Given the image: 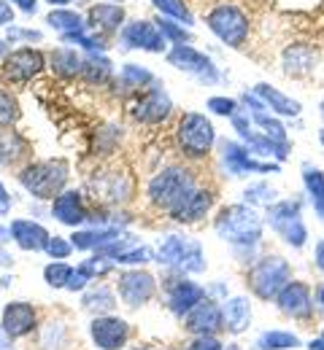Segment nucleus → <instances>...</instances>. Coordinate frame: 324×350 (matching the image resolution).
<instances>
[{"mask_svg": "<svg viewBox=\"0 0 324 350\" xmlns=\"http://www.w3.org/2000/svg\"><path fill=\"white\" fill-rule=\"evenodd\" d=\"M11 19H14V8H11V3L0 0V25H11Z\"/></svg>", "mask_w": 324, "mask_h": 350, "instance_id": "8fccbe9b", "label": "nucleus"}, {"mask_svg": "<svg viewBox=\"0 0 324 350\" xmlns=\"http://www.w3.org/2000/svg\"><path fill=\"white\" fill-rule=\"evenodd\" d=\"M211 205H214V191L197 186L184 202H179V205L171 211V219L176 221V224H195V221L208 216Z\"/></svg>", "mask_w": 324, "mask_h": 350, "instance_id": "412c9836", "label": "nucleus"}, {"mask_svg": "<svg viewBox=\"0 0 324 350\" xmlns=\"http://www.w3.org/2000/svg\"><path fill=\"white\" fill-rule=\"evenodd\" d=\"M0 51H3V44H0Z\"/></svg>", "mask_w": 324, "mask_h": 350, "instance_id": "0e129e2a", "label": "nucleus"}, {"mask_svg": "<svg viewBox=\"0 0 324 350\" xmlns=\"http://www.w3.org/2000/svg\"><path fill=\"white\" fill-rule=\"evenodd\" d=\"M251 92H254V94L268 105V111H271V113H276V116H284V119H297V116L303 113V105H300L297 100H292L289 94H284L281 89H276L273 84H268V81H260Z\"/></svg>", "mask_w": 324, "mask_h": 350, "instance_id": "b1692460", "label": "nucleus"}, {"mask_svg": "<svg viewBox=\"0 0 324 350\" xmlns=\"http://www.w3.org/2000/svg\"><path fill=\"white\" fill-rule=\"evenodd\" d=\"M171 111H173V103L160 84H151L136 103V119L143 124H160L162 119L171 116Z\"/></svg>", "mask_w": 324, "mask_h": 350, "instance_id": "f3484780", "label": "nucleus"}, {"mask_svg": "<svg viewBox=\"0 0 324 350\" xmlns=\"http://www.w3.org/2000/svg\"><path fill=\"white\" fill-rule=\"evenodd\" d=\"M22 151H25V143L19 140V135L14 132L0 135V165H11Z\"/></svg>", "mask_w": 324, "mask_h": 350, "instance_id": "c9c22d12", "label": "nucleus"}, {"mask_svg": "<svg viewBox=\"0 0 324 350\" xmlns=\"http://www.w3.org/2000/svg\"><path fill=\"white\" fill-rule=\"evenodd\" d=\"M303 186L314 205V213L324 221V170L314 165H303Z\"/></svg>", "mask_w": 324, "mask_h": 350, "instance_id": "cd10ccee", "label": "nucleus"}, {"mask_svg": "<svg viewBox=\"0 0 324 350\" xmlns=\"http://www.w3.org/2000/svg\"><path fill=\"white\" fill-rule=\"evenodd\" d=\"M165 16H173V19H179V22H184L189 25L192 22V14H189V8H186L182 0H151Z\"/></svg>", "mask_w": 324, "mask_h": 350, "instance_id": "a19ab883", "label": "nucleus"}, {"mask_svg": "<svg viewBox=\"0 0 324 350\" xmlns=\"http://www.w3.org/2000/svg\"><path fill=\"white\" fill-rule=\"evenodd\" d=\"M146 262H151V251L146 245L133 248V251H125L122 256H116V264H146Z\"/></svg>", "mask_w": 324, "mask_h": 350, "instance_id": "c03bdc74", "label": "nucleus"}, {"mask_svg": "<svg viewBox=\"0 0 324 350\" xmlns=\"http://www.w3.org/2000/svg\"><path fill=\"white\" fill-rule=\"evenodd\" d=\"M47 254L54 259V262H62V259H68V256L73 254V243L65 240V237H49Z\"/></svg>", "mask_w": 324, "mask_h": 350, "instance_id": "37998d69", "label": "nucleus"}, {"mask_svg": "<svg viewBox=\"0 0 324 350\" xmlns=\"http://www.w3.org/2000/svg\"><path fill=\"white\" fill-rule=\"evenodd\" d=\"M116 294L127 307H143L154 299L157 280L146 269H125L116 278Z\"/></svg>", "mask_w": 324, "mask_h": 350, "instance_id": "9b49d317", "label": "nucleus"}, {"mask_svg": "<svg viewBox=\"0 0 324 350\" xmlns=\"http://www.w3.org/2000/svg\"><path fill=\"white\" fill-rule=\"evenodd\" d=\"M197 189V180H195V173L186 170L184 165H171V167H162L160 173L149 180V200L162 208V211H173L179 202H184L186 197Z\"/></svg>", "mask_w": 324, "mask_h": 350, "instance_id": "f03ea898", "label": "nucleus"}, {"mask_svg": "<svg viewBox=\"0 0 324 350\" xmlns=\"http://www.w3.org/2000/svg\"><path fill=\"white\" fill-rule=\"evenodd\" d=\"M205 108H208L211 113H216V116H227V119H232V116L240 111V108H238V100H232V97H225V94L208 97Z\"/></svg>", "mask_w": 324, "mask_h": 350, "instance_id": "79ce46f5", "label": "nucleus"}, {"mask_svg": "<svg viewBox=\"0 0 324 350\" xmlns=\"http://www.w3.org/2000/svg\"><path fill=\"white\" fill-rule=\"evenodd\" d=\"M11 3H16V5H19V11H25V14H36V8H38V3H36V0H11Z\"/></svg>", "mask_w": 324, "mask_h": 350, "instance_id": "864d4df0", "label": "nucleus"}, {"mask_svg": "<svg viewBox=\"0 0 324 350\" xmlns=\"http://www.w3.org/2000/svg\"><path fill=\"white\" fill-rule=\"evenodd\" d=\"M133 350H149V348H133Z\"/></svg>", "mask_w": 324, "mask_h": 350, "instance_id": "680f3d73", "label": "nucleus"}, {"mask_svg": "<svg viewBox=\"0 0 324 350\" xmlns=\"http://www.w3.org/2000/svg\"><path fill=\"white\" fill-rule=\"evenodd\" d=\"M122 44L127 49H143V51H151V54H162L165 51V36L160 33V27L154 22H130L125 30H122Z\"/></svg>", "mask_w": 324, "mask_h": 350, "instance_id": "6ab92c4d", "label": "nucleus"}, {"mask_svg": "<svg viewBox=\"0 0 324 350\" xmlns=\"http://www.w3.org/2000/svg\"><path fill=\"white\" fill-rule=\"evenodd\" d=\"M11 211V197H8V191H5V186L0 183V216H5Z\"/></svg>", "mask_w": 324, "mask_h": 350, "instance_id": "603ef678", "label": "nucleus"}, {"mask_svg": "<svg viewBox=\"0 0 324 350\" xmlns=\"http://www.w3.org/2000/svg\"><path fill=\"white\" fill-rule=\"evenodd\" d=\"M219 151H222V165H225V170L232 178H243V175H251V173L268 175L281 170L278 162H260L246 146H240L235 140H222L219 143Z\"/></svg>", "mask_w": 324, "mask_h": 350, "instance_id": "9d476101", "label": "nucleus"}, {"mask_svg": "<svg viewBox=\"0 0 324 350\" xmlns=\"http://www.w3.org/2000/svg\"><path fill=\"white\" fill-rule=\"evenodd\" d=\"M0 350H11V337L3 332V326H0Z\"/></svg>", "mask_w": 324, "mask_h": 350, "instance_id": "5fc2aeb1", "label": "nucleus"}, {"mask_svg": "<svg viewBox=\"0 0 324 350\" xmlns=\"http://www.w3.org/2000/svg\"><path fill=\"white\" fill-rule=\"evenodd\" d=\"M243 200H246V205H251V208H257V205H273L276 202V189L271 186V183H265V180H257V183H251L246 191H243Z\"/></svg>", "mask_w": 324, "mask_h": 350, "instance_id": "f704fd0d", "label": "nucleus"}, {"mask_svg": "<svg viewBox=\"0 0 324 350\" xmlns=\"http://www.w3.org/2000/svg\"><path fill=\"white\" fill-rule=\"evenodd\" d=\"M300 348V337L286 332V329H271V332H262L254 342L251 350H297Z\"/></svg>", "mask_w": 324, "mask_h": 350, "instance_id": "c756f323", "label": "nucleus"}, {"mask_svg": "<svg viewBox=\"0 0 324 350\" xmlns=\"http://www.w3.org/2000/svg\"><path fill=\"white\" fill-rule=\"evenodd\" d=\"M47 22L60 33V36H71V33H82L87 25L84 19L76 14V11H68V8H54L47 16Z\"/></svg>", "mask_w": 324, "mask_h": 350, "instance_id": "2f4dec72", "label": "nucleus"}, {"mask_svg": "<svg viewBox=\"0 0 324 350\" xmlns=\"http://www.w3.org/2000/svg\"><path fill=\"white\" fill-rule=\"evenodd\" d=\"M119 79H122V84H127V87L133 89H143L149 87V84H154V76L146 68H140V65H125Z\"/></svg>", "mask_w": 324, "mask_h": 350, "instance_id": "e433bc0d", "label": "nucleus"}, {"mask_svg": "<svg viewBox=\"0 0 324 350\" xmlns=\"http://www.w3.org/2000/svg\"><path fill=\"white\" fill-rule=\"evenodd\" d=\"M76 3H87V0H76Z\"/></svg>", "mask_w": 324, "mask_h": 350, "instance_id": "e2e57ef3", "label": "nucleus"}, {"mask_svg": "<svg viewBox=\"0 0 324 350\" xmlns=\"http://www.w3.org/2000/svg\"><path fill=\"white\" fill-rule=\"evenodd\" d=\"M319 143L324 146V130H319Z\"/></svg>", "mask_w": 324, "mask_h": 350, "instance_id": "052dcab7", "label": "nucleus"}, {"mask_svg": "<svg viewBox=\"0 0 324 350\" xmlns=\"http://www.w3.org/2000/svg\"><path fill=\"white\" fill-rule=\"evenodd\" d=\"M62 41H65V44L84 46L87 51H103V49H105V46L100 44V41H95V38H90V36H84V30H82V33H71V36H62Z\"/></svg>", "mask_w": 324, "mask_h": 350, "instance_id": "a18cd8bd", "label": "nucleus"}, {"mask_svg": "<svg viewBox=\"0 0 324 350\" xmlns=\"http://www.w3.org/2000/svg\"><path fill=\"white\" fill-rule=\"evenodd\" d=\"M87 283H92V278H90V275H87V272H84V269H79V267H76V269H73V275H71V280H68V286H65V288H68V291H73V294H76V291H84V288H87Z\"/></svg>", "mask_w": 324, "mask_h": 350, "instance_id": "49530a36", "label": "nucleus"}, {"mask_svg": "<svg viewBox=\"0 0 324 350\" xmlns=\"http://www.w3.org/2000/svg\"><path fill=\"white\" fill-rule=\"evenodd\" d=\"M51 216L65 226H73V229L82 226L87 221V208L82 202V194L73 189H65L62 194H57L51 202Z\"/></svg>", "mask_w": 324, "mask_h": 350, "instance_id": "4be33fe9", "label": "nucleus"}, {"mask_svg": "<svg viewBox=\"0 0 324 350\" xmlns=\"http://www.w3.org/2000/svg\"><path fill=\"white\" fill-rule=\"evenodd\" d=\"M19 183L38 200H54L57 194L65 191L68 183V162L65 159H47L27 165L19 173Z\"/></svg>", "mask_w": 324, "mask_h": 350, "instance_id": "39448f33", "label": "nucleus"}, {"mask_svg": "<svg viewBox=\"0 0 324 350\" xmlns=\"http://www.w3.org/2000/svg\"><path fill=\"white\" fill-rule=\"evenodd\" d=\"M314 264H316L319 272H324V237L316 243V248H314Z\"/></svg>", "mask_w": 324, "mask_h": 350, "instance_id": "3c124183", "label": "nucleus"}, {"mask_svg": "<svg viewBox=\"0 0 324 350\" xmlns=\"http://www.w3.org/2000/svg\"><path fill=\"white\" fill-rule=\"evenodd\" d=\"M71 275H73V267L62 262H51L44 269V280H47L51 288H65L68 280H71Z\"/></svg>", "mask_w": 324, "mask_h": 350, "instance_id": "4c0bfd02", "label": "nucleus"}, {"mask_svg": "<svg viewBox=\"0 0 324 350\" xmlns=\"http://www.w3.org/2000/svg\"><path fill=\"white\" fill-rule=\"evenodd\" d=\"M3 332L11 340H22L36 329V307L30 302H8L3 310V321H0Z\"/></svg>", "mask_w": 324, "mask_h": 350, "instance_id": "aec40b11", "label": "nucleus"}, {"mask_svg": "<svg viewBox=\"0 0 324 350\" xmlns=\"http://www.w3.org/2000/svg\"><path fill=\"white\" fill-rule=\"evenodd\" d=\"M265 221L289 248H295V251L306 248L308 226L303 221V202L300 200H276L273 205H268Z\"/></svg>", "mask_w": 324, "mask_h": 350, "instance_id": "20e7f679", "label": "nucleus"}, {"mask_svg": "<svg viewBox=\"0 0 324 350\" xmlns=\"http://www.w3.org/2000/svg\"><path fill=\"white\" fill-rule=\"evenodd\" d=\"M82 68H84V59L76 54V49L62 46V49H54V51H51V70H54V73L71 79V76L82 73Z\"/></svg>", "mask_w": 324, "mask_h": 350, "instance_id": "7c9ffc66", "label": "nucleus"}, {"mask_svg": "<svg viewBox=\"0 0 324 350\" xmlns=\"http://www.w3.org/2000/svg\"><path fill=\"white\" fill-rule=\"evenodd\" d=\"M222 315H225V332L238 337L251 326V302L246 297H230L222 302Z\"/></svg>", "mask_w": 324, "mask_h": 350, "instance_id": "393cba45", "label": "nucleus"}, {"mask_svg": "<svg viewBox=\"0 0 324 350\" xmlns=\"http://www.w3.org/2000/svg\"><path fill=\"white\" fill-rule=\"evenodd\" d=\"M319 113H322V119H324V100L319 103Z\"/></svg>", "mask_w": 324, "mask_h": 350, "instance_id": "bf43d9fd", "label": "nucleus"}, {"mask_svg": "<svg viewBox=\"0 0 324 350\" xmlns=\"http://www.w3.org/2000/svg\"><path fill=\"white\" fill-rule=\"evenodd\" d=\"M90 27H100V30H105V33H111V30H119V25L125 22V8L122 5H116V3H97L90 8Z\"/></svg>", "mask_w": 324, "mask_h": 350, "instance_id": "bb28decb", "label": "nucleus"}, {"mask_svg": "<svg viewBox=\"0 0 324 350\" xmlns=\"http://www.w3.org/2000/svg\"><path fill=\"white\" fill-rule=\"evenodd\" d=\"M19 119V103L11 92L0 89V127H11Z\"/></svg>", "mask_w": 324, "mask_h": 350, "instance_id": "58836bf2", "label": "nucleus"}, {"mask_svg": "<svg viewBox=\"0 0 324 350\" xmlns=\"http://www.w3.org/2000/svg\"><path fill=\"white\" fill-rule=\"evenodd\" d=\"M82 307L95 312V318H97V315H111L114 307H116V294H114L108 286L100 283V286H95V288H90V291L84 294Z\"/></svg>", "mask_w": 324, "mask_h": 350, "instance_id": "c85d7f7f", "label": "nucleus"}, {"mask_svg": "<svg viewBox=\"0 0 324 350\" xmlns=\"http://www.w3.org/2000/svg\"><path fill=\"white\" fill-rule=\"evenodd\" d=\"M168 62L179 70H184L189 76H195L197 81L203 84H219L222 81V73L219 68L214 65L211 57H205L203 51H197L195 46L189 44H176L171 51H168Z\"/></svg>", "mask_w": 324, "mask_h": 350, "instance_id": "1a4fd4ad", "label": "nucleus"}, {"mask_svg": "<svg viewBox=\"0 0 324 350\" xmlns=\"http://www.w3.org/2000/svg\"><path fill=\"white\" fill-rule=\"evenodd\" d=\"M292 280V267L284 256H262L249 267L246 272V286L249 291L262 299V302H276V297L281 294V288Z\"/></svg>", "mask_w": 324, "mask_h": 350, "instance_id": "7ed1b4c3", "label": "nucleus"}, {"mask_svg": "<svg viewBox=\"0 0 324 350\" xmlns=\"http://www.w3.org/2000/svg\"><path fill=\"white\" fill-rule=\"evenodd\" d=\"M157 27L165 36V41H173V44H189L192 41V33L186 30L184 25H176L173 19H160Z\"/></svg>", "mask_w": 324, "mask_h": 350, "instance_id": "ea45409f", "label": "nucleus"}, {"mask_svg": "<svg viewBox=\"0 0 324 350\" xmlns=\"http://www.w3.org/2000/svg\"><path fill=\"white\" fill-rule=\"evenodd\" d=\"M44 36L38 30H19V27H8V41H41Z\"/></svg>", "mask_w": 324, "mask_h": 350, "instance_id": "09e8293b", "label": "nucleus"}, {"mask_svg": "<svg viewBox=\"0 0 324 350\" xmlns=\"http://www.w3.org/2000/svg\"><path fill=\"white\" fill-rule=\"evenodd\" d=\"M8 234L14 237V243L22 251H47V243L49 237H51L38 221H27V219L11 221L8 224Z\"/></svg>", "mask_w": 324, "mask_h": 350, "instance_id": "5701e85b", "label": "nucleus"}, {"mask_svg": "<svg viewBox=\"0 0 324 350\" xmlns=\"http://www.w3.org/2000/svg\"><path fill=\"white\" fill-rule=\"evenodd\" d=\"M262 229H265V221L260 219L257 211H254L251 205H246V202L222 208L219 216L214 219V232H216L225 243L235 245L238 251H246V248L260 245Z\"/></svg>", "mask_w": 324, "mask_h": 350, "instance_id": "f257e3e1", "label": "nucleus"}, {"mask_svg": "<svg viewBox=\"0 0 324 350\" xmlns=\"http://www.w3.org/2000/svg\"><path fill=\"white\" fill-rule=\"evenodd\" d=\"M157 262L182 272V275H197L205 269V254L197 240H189L182 234H171L160 243Z\"/></svg>", "mask_w": 324, "mask_h": 350, "instance_id": "423d86ee", "label": "nucleus"}, {"mask_svg": "<svg viewBox=\"0 0 324 350\" xmlns=\"http://www.w3.org/2000/svg\"><path fill=\"white\" fill-rule=\"evenodd\" d=\"M316 305L324 310V280L319 283V288H316Z\"/></svg>", "mask_w": 324, "mask_h": 350, "instance_id": "4d7b16f0", "label": "nucleus"}, {"mask_svg": "<svg viewBox=\"0 0 324 350\" xmlns=\"http://www.w3.org/2000/svg\"><path fill=\"white\" fill-rule=\"evenodd\" d=\"M90 337L97 350H122L130 340V326L116 315H97L90 323Z\"/></svg>", "mask_w": 324, "mask_h": 350, "instance_id": "4468645a", "label": "nucleus"}, {"mask_svg": "<svg viewBox=\"0 0 324 350\" xmlns=\"http://www.w3.org/2000/svg\"><path fill=\"white\" fill-rule=\"evenodd\" d=\"M184 329L195 337H216L219 332H225L222 305H216L211 297H205L200 305H195L184 315Z\"/></svg>", "mask_w": 324, "mask_h": 350, "instance_id": "f8f14e48", "label": "nucleus"}, {"mask_svg": "<svg viewBox=\"0 0 324 350\" xmlns=\"http://www.w3.org/2000/svg\"><path fill=\"white\" fill-rule=\"evenodd\" d=\"M47 68V59L38 49H16L5 57L3 62V76L14 84H25L30 79H36L41 70Z\"/></svg>", "mask_w": 324, "mask_h": 350, "instance_id": "2eb2a0df", "label": "nucleus"}, {"mask_svg": "<svg viewBox=\"0 0 324 350\" xmlns=\"http://www.w3.org/2000/svg\"><path fill=\"white\" fill-rule=\"evenodd\" d=\"M49 3H51V5H57V8H62V5H68L71 0H49Z\"/></svg>", "mask_w": 324, "mask_h": 350, "instance_id": "13d9d810", "label": "nucleus"}, {"mask_svg": "<svg viewBox=\"0 0 324 350\" xmlns=\"http://www.w3.org/2000/svg\"><path fill=\"white\" fill-rule=\"evenodd\" d=\"M82 76L90 81V84H103L108 76H111V62L103 57V54H90L84 59V68H82Z\"/></svg>", "mask_w": 324, "mask_h": 350, "instance_id": "72a5a7b5", "label": "nucleus"}, {"mask_svg": "<svg viewBox=\"0 0 324 350\" xmlns=\"http://www.w3.org/2000/svg\"><path fill=\"white\" fill-rule=\"evenodd\" d=\"M319 51L308 44H289L281 54V68L289 79H306L316 70Z\"/></svg>", "mask_w": 324, "mask_h": 350, "instance_id": "a211bd4d", "label": "nucleus"}, {"mask_svg": "<svg viewBox=\"0 0 324 350\" xmlns=\"http://www.w3.org/2000/svg\"><path fill=\"white\" fill-rule=\"evenodd\" d=\"M119 237H122V229H116V226H111V229H84V232H76L71 237V243H73L76 251H100L103 245H108Z\"/></svg>", "mask_w": 324, "mask_h": 350, "instance_id": "a878e982", "label": "nucleus"}, {"mask_svg": "<svg viewBox=\"0 0 324 350\" xmlns=\"http://www.w3.org/2000/svg\"><path fill=\"white\" fill-rule=\"evenodd\" d=\"M308 350H324V332L316 337V340H311V342H308Z\"/></svg>", "mask_w": 324, "mask_h": 350, "instance_id": "6e6d98bb", "label": "nucleus"}, {"mask_svg": "<svg viewBox=\"0 0 324 350\" xmlns=\"http://www.w3.org/2000/svg\"><path fill=\"white\" fill-rule=\"evenodd\" d=\"M186 350H225V345L216 340V337H195Z\"/></svg>", "mask_w": 324, "mask_h": 350, "instance_id": "de8ad7c7", "label": "nucleus"}, {"mask_svg": "<svg viewBox=\"0 0 324 350\" xmlns=\"http://www.w3.org/2000/svg\"><path fill=\"white\" fill-rule=\"evenodd\" d=\"M249 116H251V122H254L257 127H262V132H265L268 137H273V140H278V143H289V137H286V127L278 122V116L276 113H271L268 108L251 111Z\"/></svg>", "mask_w": 324, "mask_h": 350, "instance_id": "473e14b6", "label": "nucleus"}, {"mask_svg": "<svg viewBox=\"0 0 324 350\" xmlns=\"http://www.w3.org/2000/svg\"><path fill=\"white\" fill-rule=\"evenodd\" d=\"M168 307H171V312L173 315H179V318H184L186 312L192 310L195 305H200L208 294H205V288L200 286V283H195V280H189V278H176V280H168Z\"/></svg>", "mask_w": 324, "mask_h": 350, "instance_id": "dca6fc26", "label": "nucleus"}, {"mask_svg": "<svg viewBox=\"0 0 324 350\" xmlns=\"http://www.w3.org/2000/svg\"><path fill=\"white\" fill-rule=\"evenodd\" d=\"M276 305L284 315H289L295 321H308V318H314V305L316 302H314V291H311L308 283L289 280L276 297Z\"/></svg>", "mask_w": 324, "mask_h": 350, "instance_id": "ddd939ff", "label": "nucleus"}, {"mask_svg": "<svg viewBox=\"0 0 324 350\" xmlns=\"http://www.w3.org/2000/svg\"><path fill=\"white\" fill-rule=\"evenodd\" d=\"M179 148L189 159H205L216 143V130L208 116L203 113H184L179 127H176Z\"/></svg>", "mask_w": 324, "mask_h": 350, "instance_id": "0eeeda50", "label": "nucleus"}, {"mask_svg": "<svg viewBox=\"0 0 324 350\" xmlns=\"http://www.w3.org/2000/svg\"><path fill=\"white\" fill-rule=\"evenodd\" d=\"M205 25L222 44L230 46V49H240L249 41V33H251L249 16L232 3H222V5L211 8L208 16H205Z\"/></svg>", "mask_w": 324, "mask_h": 350, "instance_id": "6e6552de", "label": "nucleus"}]
</instances>
